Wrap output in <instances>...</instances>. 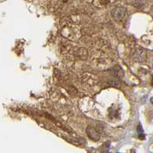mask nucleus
Listing matches in <instances>:
<instances>
[{
  "instance_id": "2",
  "label": "nucleus",
  "mask_w": 153,
  "mask_h": 153,
  "mask_svg": "<svg viewBox=\"0 0 153 153\" xmlns=\"http://www.w3.org/2000/svg\"><path fill=\"white\" fill-rule=\"evenodd\" d=\"M86 132H87L88 137L94 142H97L100 138V134L91 126L87 127V129H86Z\"/></svg>"
},
{
  "instance_id": "3",
  "label": "nucleus",
  "mask_w": 153,
  "mask_h": 153,
  "mask_svg": "<svg viewBox=\"0 0 153 153\" xmlns=\"http://www.w3.org/2000/svg\"><path fill=\"white\" fill-rule=\"evenodd\" d=\"M151 102H152V104H153V97L151 99Z\"/></svg>"
},
{
  "instance_id": "1",
  "label": "nucleus",
  "mask_w": 153,
  "mask_h": 153,
  "mask_svg": "<svg viewBox=\"0 0 153 153\" xmlns=\"http://www.w3.org/2000/svg\"><path fill=\"white\" fill-rule=\"evenodd\" d=\"M126 13V9L124 7H117L114 8L111 11V16H113L115 20H121L125 16Z\"/></svg>"
}]
</instances>
